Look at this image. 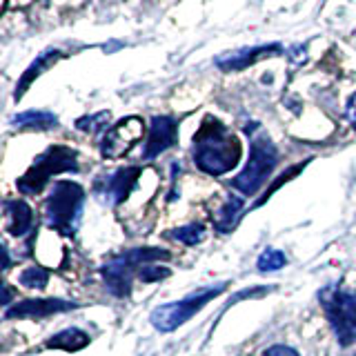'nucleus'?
<instances>
[{"label":"nucleus","instance_id":"4468645a","mask_svg":"<svg viewBox=\"0 0 356 356\" xmlns=\"http://www.w3.org/2000/svg\"><path fill=\"white\" fill-rule=\"evenodd\" d=\"M3 209L7 214V232L11 236H25L33 227V211L25 200H5Z\"/></svg>","mask_w":356,"mask_h":356},{"label":"nucleus","instance_id":"f3484780","mask_svg":"<svg viewBox=\"0 0 356 356\" xmlns=\"http://www.w3.org/2000/svg\"><path fill=\"white\" fill-rule=\"evenodd\" d=\"M243 205H245L243 198L232 196L227 203L220 207V211H218V216H216V229L218 232H232L234 225H236L238 218H241Z\"/></svg>","mask_w":356,"mask_h":356},{"label":"nucleus","instance_id":"a878e982","mask_svg":"<svg viewBox=\"0 0 356 356\" xmlns=\"http://www.w3.org/2000/svg\"><path fill=\"white\" fill-rule=\"evenodd\" d=\"M289 54H292V60H296V63H303L305 60V47H300V44H298V47H294Z\"/></svg>","mask_w":356,"mask_h":356},{"label":"nucleus","instance_id":"393cba45","mask_svg":"<svg viewBox=\"0 0 356 356\" xmlns=\"http://www.w3.org/2000/svg\"><path fill=\"white\" fill-rule=\"evenodd\" d=\"M345 118H348V120H350V125L356 129V92L350 96L348 105H345Z\"/></svg>","mask_w":356,"mask_h":356},{"label":"nucleus","instance_id":"dca6fc26","mask_svg":"<svg viewBox=\"0 0 356 356\" xmlns=\"http://www.w3.org/2000/svg\"><path fill=\"white\" fill-rule=\"evenodd\" d=\"M87 345H89V337L78 327H67L47 341V348L65 350V352H78V350L87 348Z\"/></svg>","mask_w":356,"mask_h":356},{"label":"nucleus","instance_id":"20e7f679","mask_svg":"<svg viewBox=\"0 0 356 356\" xmlns=\"http://www.w3.org/2000/svg\"><path fill=\"white\" fill-rule=\"evenodd\" d=\"M63 172H78V154L67 145H49L29 170L18 178V189L22 194H38L51 181V176Z\"/></svg>","mask_w":356,"mask_h":356},{"label":"nucleus","instance_id":"6e6552de","mask_svg":"<svg viewBox=\"0 0 356 356\" xmlns=\"http://www.w3.org/2000/svg\"><path fill=\"white\" fill-rule=\"evenodd\" d=\"M143 131L145 125L138 116L122 118L114 127L107 129L103 143H100V152H103L105 159H120V156H125L143 138Z\"/></svg>","mask_w":356,"mask_h":356},{"label":"nucleus","instance_id":"9b49d317","mask_svg":"<svg viewBox=\"0 0 356 356\" xmlns=\"http://www.w3.org/2000/svg\"><path fill=\"white\" fill-rule=\"evenodd\" d=\"M76 307L78 303L65 300V298H27L7 307L5 318H44V316L60 314V312H70Z\"/></svg>","mask_w":356,"mask_h":356},{"label":"nucleus","instance_id":"1a4fd4ad","mask_svg":"<svg viewBox=\"0 0 356 356\" xmlns=\"http://www.w3.org/2000/svg\"><path fill=\"white\" fill-rule=\"evenodd\" d=\"M140 174L143 167H120V170L111 172L109 176L98 178L94 185V194L98 200H103L107 205H120L131 194V189L136 187Z\"/></svg>","mask_w":356,"mask_h":356},{"label":"nucleus","instance_id":"0eeeda50","mask_svg":"<svg viewBox=\"0 0 356 356\" xmlns=\"http://www.w3.org/2000/svg\"><path fill=\"white\" fill-rule=\"evenodd\" d=\"M276 163H278V152L274 147V143L270 140V136L261 134V136H256L252 140L248 165L232 181V187L238 189L243 196H254L265 185L267 178H270Z\"/></svg>","mask_w":356,"mask_h":356},{"label":"nucleus","instance_id":"7ed1b4c3","mask_svg":"<svg viewBox=\"0 0 356 356\" xmlns=\"http://www.w3.org/2000/svg\"><path fill=\"white\" fill-rule=\"evenodd\" d=\"M172 254L161 248H138V250H129L120 256L109 259L100 274L105 278L107 289L114 296H127L131 289V278L136 272H140V267L149 265L154 261H170Z\"/></svg>","mask_w":356,"mask_h":356},{"label":"nucleus","instance_id":"6ab92c4d","mask_svg":"<svg viewBox=\"0 0 356 356\" xmlns=\"http://www.w3.org/2000/svg\"><path fill=\"white\" fill-rule=\"evenodd\" d=\"M18 283L25 285L29 289H42L44 285L49 283V272L44 270V267H27L25 272H20L18 276Z\"/></svg>","mask_w":356,"mask_h":356},{"label":"nucleus","instance_id":"ddd939ff","mask_svg":"<svg viewBox=\"0 0 356 356\" xmlns=\"http://www.w3.org/2000/svg\"><path fill=\"white\" fill-rule=\"evenodd\" d=\"M60 58H65V51H60V49H44V51H40L38 56H36V60H33L27 70H25V74L20 76V81H18V85H16V92H14V98L16 100H20L22 96H25V92L31 87V83L36 81V78L42 74V72H47L49 67H54L56 63H58Z\"/></svg>","mask_w":356,"mask_h":356},{"label":"nucleus","instance_id":"39448f33","mask_svg":"<svg viewBox=\"0 0 356 356\" xmlns=\"http://www.w3.org/2000/svg\"><path fill=\"white\" fill-rule=\"evenodd\" d=\"M318 298L325 307V314L339 343L348 348L356 341V289L327 285L325 289H321Z\"/></svg>","mask_w":356,"mask_h":356},{"label":"nucleus","instance_id":"f8f14e48","mask_svg":"<svg viewBox=\"0 0 356 356\" xmlns=\"http://www.w3.org/2000/svg\"><path fill=\"white\" fill-rule=\"evenodd\" d=\"M178 143V122L172 116H154L149 125V136L145 143L143 159L152 161Z\"/></svg>","mask_w":356,"mask_h":356},{"label":"nucleus","instance_id":"f03ea898","mask_svg":"<svg viewBox=\"0 0 356 356\" xmlns=\"http://www.w3.org/2000/svg\"><path fill=\"white\" fill-rule=\"evenodd\" d=\"M85 189L72 181H58L54 183L47 203H44V218H47V225L60 236H74L81 225Z\"/></svg>","mask_w":356,"mask_h":356},{"label":"nucleus","instance_id":"412c9836","mask_svg":"<svg viewBox=\"0 0 356 356\" xmlns=\"http://www.w3.org/2000/svg\"><path fill=\"white\" fill-rule=\"evenodd\" d=\"M109 118H111L109 111H98V114H92V116H83L76 120V129L87 131V134H96L107 127Z\"/></svg>","mask_w":356,"mask_h":356},{"label":"nucleus","instance_id":"2eb2a0df","mask_svg":"<svg viewBox=\"0 0 356 356\" xmlns=\"http://www.w3.org/2000/svg\"><path fill=\"white\" fill-rule=\"evenodd\" d=\"M11 125L20 127V129H54L58 127V116L51 114V111H42V109H29L22 111V114H16L11 118Z\"/></svg>","mask_w":356,"mask_h":356},{"label":"nucleus","instance_id":"423d86ee","mask_svg":"<svg viewBox=\"0 0 356 356\" xmlns=\"http://www.w3.org/2000/svg\"><path fill=\"white\" fill-rule=\"evenodd\" d=\"M227 283H216V285H209V287H203V289H196L189 296H185L183 300H174V303H165V305H159L154 312H152V325L159 330V332H174L192 318L194 314H198L200 309H203L211 298H216L218 294L225 292Z\"/></svg>","mask_w":356,"mask_h":356},{"label":"nucleus","instance_id":"9d476101","mask_svg":"<svg viewBox=\"0 0 356 356\" xmlns=\"http://www.w3.org/2000/svg\"><path fill=\"white\" fill-rule=\"evenodd\" d=\"M283 54V44L281 42H267V44H256V47H243L236 51H227L218 56L214 60L220 72H243L248 67L256 65L263 58H270V56Z\"/></svg>","mask_w":356,"mask_h":356},{"label":"nucleus","instance_id":"4be33fe9","mask_svg":"<svg viewBox=\"0 0 356 356\" xmlns=\"http://www.w3.org/2000/svg\"><path fill=\"white\" fill-rule=\"evenodd\" d=\"M170 276V270L167 267H159V265H145L140 267V272H138V278L143 283H154V281H161V278H167Z\"/></svg>","mask_w":356,"mask_h":356},{"label":"nucleus","instance_id":"aec40b11","mask_svg":"<svg viewBox=\"0 0 356 356\" xmlns=\"http://www.w3.org/2000/svg\"><path fill=\"white\" fill-rule=\"evenodd\" d=\"M285 265H287V256L283 252H278V250H272V248H267L259 256V261H256L259 272H276V270H281V267H285Z\"/></svg>","mask_w":356,"mask_h":356},{"label":"nucleus","instance_id":"a211bd4d","mask_svg":"<svg viewBox=\"0 0 356 356\" xmlns=\"http://www.w3.org/2000/svg\"><path fill=\"white\" fill-rule=\"evenodd\" d=\"M167 236L174 238V241H181L185 245H196V243L203 241L205 227H203V222H189V225H185V227H178V229L167 232Z\"/></svg>","mask_w":356,"mask_h":356},{"label":"nucleus","instance_id":"5701e85b","mask_svg":"<svg viewBox=\"0 0 356 356\" xmlns=\"http://www.w3.org/2000/svg\"><path fill=\"white\" fill-rule=\"evenodd\" d=\"M303 167H305V163H298L296 167H292V170H287L285 174H281V176H278V178H276V183H274V185H272L270 189H267V192H265V194L261 196V200H259V203H256V205H263L265 200L270 198V196H272V194L276 192L278 187H283V185H285V183L289 181V178H294V176H296V174H298L300 170H303Z\"/></svg>","mask_w":356,"mask_h":356},{"label":"nucleus","instance_id":"b1692460","mask_svg":"<svg viewBox=\"0 0 356 356\" xmlns=\"http://www.w3.org/2000/svg\"><path fill=\"white\" fill-rule=\"evenodd\" d=\"M263 356H298V352L287 348V345H272L270 350H265Z\"/></svg>","mask_w":356,"mask_h":356},{"label":"nucleus","instance_id":"f257e3e1","mask_svg":"<svg viewBox=\"0 0 356 356\" xmlns=\"http://www.w3.org/2000/svg\"><path fill=\"white\" fill-rule=\"evenodd\" d=\"M241 140L232 134L218 118L205 116L198 131L194 134V163L200 172L209 176H222L238 165L241 161Z\"/></svg>","mask_w":356,"mask_h":356}]
</instances>
